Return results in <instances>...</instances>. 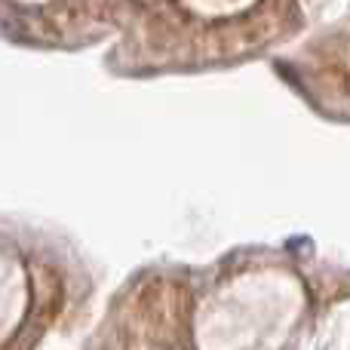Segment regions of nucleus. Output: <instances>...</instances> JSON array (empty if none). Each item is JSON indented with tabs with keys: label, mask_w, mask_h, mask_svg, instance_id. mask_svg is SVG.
Wrapping results in <instances>:
<instances>
[]
</instances>
